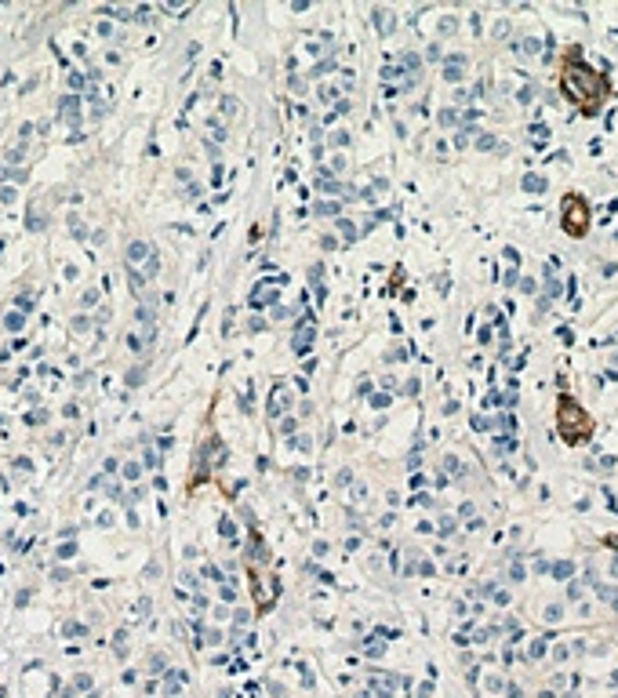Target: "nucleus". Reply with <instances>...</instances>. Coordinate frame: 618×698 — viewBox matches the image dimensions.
Masks as SVG:
<instances>
[{
  "label": "nucleus",
  "instance_id": "nucleus-1",
  "mask_svg": "<svg viewBox=\"0 0 618 698\" xmlns=\"http://www.w3.org/2000/svg\"><path fill=\"white\" fill-rule=\"evenodd\" d=\"M560 88H564L571 106L582 110L586 117H593V113L604 106V99H608V80L600 77L593 66H586L582 59L564 62V70H560Z\"/></svg>",
  "mask_w": 618,
  "mask_h": 698
},
{
  "label": "nucleus",
  "instance_id": "nucleus-2",
  "mask_svg": "<svg viewBox=\"0 0 618 698\" xmlns=\"http://www.w3.org/2000/svg\"><path fill=\"white\" fill-rule=\"evenodd\" d=\"M557 429H560V437L564 440H586L589 433H593V419L586 415V408H582L579 400H571V397H560L557 400Z\"/></svg>",
  "mask_w": 618,
  "mask_h": 698
},
{
  "label": "nucleus",
  "instance_id": "nucleus-3",
  "mask_svg": "<svg viewBox=\"0 0 618 698\" xmlns=\"http://www.w3.org/2000/svg\"><path fill=\"white\" fill-rule=\"evenodd\" d=\"M564 230L571 237H586L589 230V208L582 197H564Z\"/></svg>",
  "mask_w": 618,
  "mask_h": 698
}]
</instances>
